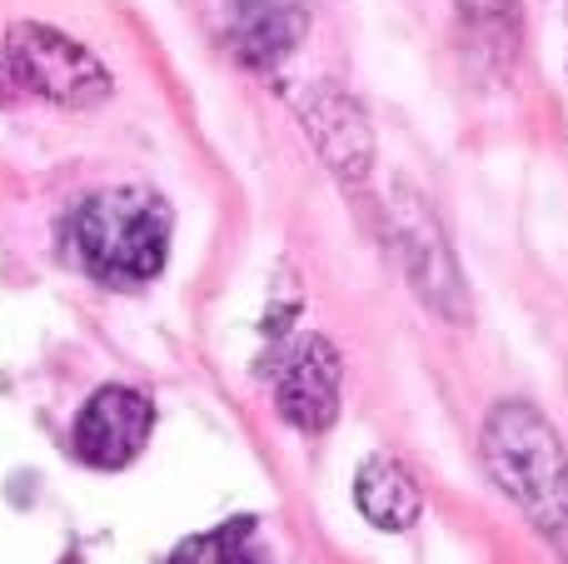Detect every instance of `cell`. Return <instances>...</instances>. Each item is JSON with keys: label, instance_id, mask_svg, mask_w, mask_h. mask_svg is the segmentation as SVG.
Returning <instances> with one entry per match:
<instances>
[{"label": "cell", "instance_id": "6da1fadb", "mask_svg": "<svg viewBox=\"0 0 568 564\" xmlns=\"http://www.w3.org/2000/svg\"><path fill=\"white\" fill-rule=\"evenodd\" d=\"M65 250L100 285H145L170 255V210L140 185L95 190L70 210Z\"/></svg>", "mask_w": 568, "mask_h": 564}, {"label": "cell", "instance_id": "7a4b0ae2", "mask_svg": "<svg viewBox=\"0 0 568 564\" xmlns=\"http://www.w3.org/2000/svg\"><path fill=\"white\" fill-rule=\"evenodd\" d=\"M484 465L494 485L539 530L568 525V450L529 405H499L484 425Z\"/></svg>", "mask_w": 568, "mask_h": 564}, {"label": "cell", "instance_id": "3957f363", "mask_svg": "<svg viewBox=\"0 0 568 564\" xmlns=\"http://www.w3.org/2000/svg\"><path fill=\"white\" fill-rule=\"evenodd\" d=\"M0 70L26 95H40L65 110H90L100 100H110V70L100 66L95 50H85L55 26H40V20L10 26L6 50H0Z\"/></svg>", "mask_w": 568, "mask_h": 564}, {"label": "cell", "instance_id": "277c9868", "mask_svg": "<svg viewBox=\"0 0 568 564\" xmlns=\"http://www.w3.org/2000/svg\"><path fill=\"white\" fill-rule=\"evenodd\" d=\"M150 430H155V405H150L145 390L105 385L85 400L70 445L95 470H125V465H135L140 450L150 445Z\"/></svg>", "mask_w": 568, "mask_h": 564}, {"label": "cell", "instance_id": "5b68a950", "mask_svg": "<svg viewBox=\"0 0 568 564\" xmlns=\"http://www.w3.org/2000/svg\"><path fill=\"white\" fill-rule=\"evenodd\" d=\"M339 355L329 340L304 335L294 350H284L280 370H275V405L304 435H320L334 425L339 415Z\"/></svg>", "mask_w": 568, "mask_h": 564}, {"label": "cell", "instance_id": "8992f818", "mask_svg": "<svg viewBox=\"0 0 568 564\" xmlns=\"http://www.w3.org/2000/svg\"><path fill=\"white\" fill-rule=\"evenodd\" d=\"M304 26L310 16L290 0H225V16H220V36L250 70H275L304 40Z\"/></svg>", "mask_w": 568, "mask_h": 564}, {"label": "cell", "instance_id": "52a82bcc", "mask_svg": "<svg viewBox=\"0 0 568 564\" xmlns=\"http://www.w3.org/2000/svg\"><path fill=\"white\" fill-rule=\"evenodd\" d=\"M300 115L344 180L369 175V155H374L369 120L359 115V105H354L349 95H339V90H329V85H314L310 95L300 100Z\"/></svg>", "mask_w": 568, "mask_h": 564}, {"label": "cell", "instance_id": "ba28073f", "mask_svg": "<svg viewBox=\"0 0 568 564\" xmlns=\"http://www.w3.org/2000/svg\"><path fill=\"white\" fill-rule=\"evenodd\" d=\"M354 505H359V515L369 520L374 530L399 535V530H409L414 520H419V505H424L419 480H414L399 460L374 455V460H364L359 475H354Z\"/></svg>", "mask_w": 568, "mask_h": 564}, {"label": "cell", "instance_id": "9c48e42d", "mask_svg": "<svg viewBox=\"0 0 568 564\" xmlns=\"http://www.w3.org/2000/svg\"><path fill=\"white\" fill-rule=\"evenodd\" d=\"M459 16H464V36L479 46V56L509 66L524 30L519 0H459Z\"/></svg>", "mask_w": 568, "mask_h": 564}, {"label": "cell", "instance_id": "30bf717a", "mask_svg": "<svg viewBox=\"0 0 568 564\" xmlns=\"http://www.w3.org/2000/svg\"><path fill=\"white\" fill-rule=\"evenodd\" d=\"M165 564H265V555H260L255 520H230L220 530L190 535L185 545L170 550Z\"/></svg>", "mask_w": 568, "mask_h": 564}]
</instances>
